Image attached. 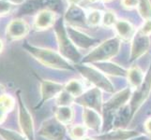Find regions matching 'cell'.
I'll list each match as a JSON object with an SVG mask.
<instances>
[{
  "mask_svg": "<svg viewBox=\"0 0 151 140\" xmlns=\"http://www.w3.org/2000/svg\"><path fill=\"white\" fill-rule=\"evenodd\" d=\"M40 63L55 69L69 70L72 69L71 65L61 54L48 49H40L35 47H29L27 49Z\"/></svg>",
  "mask_w": 151,
  "mask_h": 140,
  "instance_id": "cell-1",
  "label": "cell"
},
{
  "mask_svg": "<svg viewBox=\"0 0 151 140\" xmlns=\"http://www.w3.org/2000/svg\"><path fill=\"white\" fill-rule=\"evenodd\" d=\"M119 48H120V41H119V39L110 38L93 50V51H91L86 56L85 62L108 61L118 53Z\"/></svg>",
  "mask_w": 151,
  "mask_h": 140,
  "instance_id": "cell-2",
  "label": "cell"
},
{
  "mask_svg": "<svg viewBox=\"0 0 151 140\" xmlns=\"http://www.w3.org/2000/svg\"><path fill=\"white\" fill-rule=\"evenodd\" d=\"M79 70L83 77L90 81L91 83L99 89L106 91L108 92H112L114 91V86L108 77L104 75L103 72L100 71V69L93 68L88 66H80Z\"/></svg>",
  "mask_w": 151,
  "mask_h": 140,
  "instance_id": "cell-3",
  "label": "cell"
},
{
  "mask_svg": "<svg viewBox=\"0 0 151 140\" xmlns=\"http://www.w3.org/2000/svg\"><path fill=\"white\" fill-rule=\"evenodd\" d=\"M132 97V89L131 88H126V89H124L120 92H116V95H114L105 104H103L102 110L107 115H110L114 120V116L116 112L119 108L126 106L127 102L131 100Z\"/></svg>",
  "mask_w": 151,
  "mask_h": 140,
  "instance_id": "cell-4",
  "label": "cell"
},
{
  "mask_svg": "<svg viewBox=\"0 0 151 140\" xmlns=\"http://www.w3.org/2000/svg\"><path fill=\"white\" fill-rule=\"evenodd\" d=\"M39 134L48 140H63L66 134V127L55 118H51L42 123Z\"/></svg>",
  "mask_w": 151,
  "mask_h": 140,
  "instance_id": "cell-5",
  "label": "cell"
},
{
  "mask_svg": "<svg viewBox=\"0 0 151 140\" xmlns=\"http://www.w3.org/2000/svg\"><path fill=\"white\" fill-rule=\"evenodd\" d=\"M75 102L80 104L83 107L91 108L98 112L102 111L103 103H102V95L101 90L97 87L86 91L83 95L75 99Z\"/></svg>",
  "mask_w": 151,
  "mask_h": 140,
  "instance_id": "cell-6",
  "label": "cell"
},
{
  "mask_svg": "<svg viewBox=\"0 0 151 140\" xmlns=\"http://www.w3.org/2000/svg\"><path fill=\"white\" fill-rule=\"evenodd\" d=\"M18 109H19V124L24 136L28 140H34V123L32 116L27 107L23 103L21 96L18 95Z\"/></svg>",
  "mask_w": 151,
  "mask_h": 140,
  "instance_id": "cell-7",
  "label": "cell"
},
{
  "mask_svg": "<svg viewBox=\"0 0 151 140\" xmlns=\"http://www.w3.org/2000/svg\"><path fill=\"white\" fill-rule=\"evenodd\" d=\"M151 91V68L148 73L145 77L143 84L138 90H136L135 95H132L131 99V108L132 113H134L138 108L143 105V103L147 100Z\"/></svg>",
  "mask_w": 151,
  "mask_h": 140,
  "instance_id": "cell-8",
  "label": "cell"
},
{
  "mask_svg": "<svg viewBox=\"0 0 151 140\" xmlns=\"http://www.w3.org/2000/svg\"><path fill=\"white\" fill-rule=\"evenodd\" d=\"M150 47V40L148 36H145L139 31L133 37L131 51V59L136 60L147 51Z\"/></svg>",
  "mask_w": 151,
  "mask_h": 140,
  "instance_id": "cell-9",
  "label": "cell"
},
{
  "mask_svg": "<svg viewBox=\"0 0 151 140\" xmlns=\"http://www.w3.org/2000/svg\"><path fill=\"white\" fill-rule=\"evenodd\" d=\"M57 38H58L59 44V51L60 54L67 60L72 62H77L80 59V54L77 51L73 43L70 40L69 38H67L65 35L58 33L57 34Z\"/></svg>",
  "mask_w": 151,
  "mask_h": 140,
  "instance_id": "cell-10",
  "label": "cell"
},
{
  "mask_svg": "<svg viewBox=\"0 0 151 140\" xmlns=\"http://www.w3.org/2000/svg\"><path fill=\"white\" fill-rule=\"evenodd\" d=\"M29 32V25L23 19H14L7 27V36L10 39L24 38Z\"/></svg>",
  "mask_w": 151,
  "mask_h": 140,
  "instance_id": "cell-11",
  "label": "cell"
},
{
  "mask_svg": "<svg viewBox=\"0 0 151 140\" xmlns=\"http://www.w3.org/2000/svg\"><path fill=\"white\" fill-rule=\"evenodd\" d=\"M56 20V14L53 10L45 9L37 13L34 20V25L38 30H46L54 25Z\"/></svg>",
  "mask_w": 151,
  "mask_h": 140,
  "instance_id": "cell-12",
  "label": "cell"
},
{
  "mask_svg": "<svg viewBox=\"0 0 151 140\" xmlns=\"http://www.w3.org/2000/svg\"><path fill=\"white\" fill-rule=\"evenodd\" d=\"M64 91V85L52 80H43L40 85V92L42 102L56 98Z\"/></svg>",
  "mask_w": 151,
  "mask_h": 140,
  "instance_id": "cell-13",
  "label": "cell"
},
{
  "mask_svg": "<svg viewBox=\"0 0 151 140\" xmlns=\"http://www.w3.org/2000/svg\"><path fill=\"white\" fill-rule=\"evenodd\" d=\"M139 136V133L134 130H125L117 128L113 131L98 134L95 136L96 140H131L132 138Z\"/></svg>",
  "mask_w": 151,
  "mask_h": 140,
  "instance_id": "cell-14",
  "label": "cell"
},
{
  "mask_svg": "<svg viewBox=\"0 0 151 140\" xmlns=\"http://www.w3.org/2000/svg\"><path fill=\"white\" fill-rule=\"evenodd\" d=\"M83 122H84V125L91 130L99 131L101 127L102 120L100 112H98L91 108H84V112H83Z\"/></svg>",
  "mask_w": 151,
  "mask_h": 140,
  "instance_id": "cell-15",
  "label": "cell"
},
{
  "mask_svg": "<svg viewBox=\"0 0 151 140\" xmlns=\"http://www.w3.org/2000/svg\"><path fill=\"white\" fill-rule=\"evenodd\" d=\"M114 29L116 31L118 38L123 40L132 39L135 35V30L132 23L126 20H117L114 25Z\"/></svg>",
  "mask_w": 151,
  "mask_h": 140,
  "instance_id": "cell-16",
  "label": "cell"
},
{
  "mask_svg": "<svg viewBox=\"0 0 151 140\" xmlns=\"http://www.w3.org/2000/svg\"><path fill=\"white\" fill-rule=\"evenodd\" d=\"M127 79L131 87L134 90H138L143 84L145 76L141 68L138 66H132L127 71Z\"/></svg>",
  "mask_w": 151,
  "mask_h": 140,
  "instance_id": "cell-17",
  "label": "cell"
},
{
  "mask_svg": "<svg viewBox=\"0 0 151 140\" xmlns=\"http://www.w3.org/2000/svg\"><path fill=\"white\" fill-rule=\"evenodd\" d=\"M69 38H70V39L72 40V43L82 47V48H87L94 42L93 38H88L86 35L75 31L74 29H72V27H70L69 29Z\"/></svg>",
  "mask_w": 151,
  "mask_h": 140,
  "instance_id": "cell-18",
  "label": "cell"
},
{
  "mask_svg": "<svg viewBox=\"0 0 151 140\" xmlns=\"http://www.w3.org/2000/svg\"><path fill=\"white\" fill-rule=\"evenodd\" d=\"M55 118L64 125L70 124L74 118L73 109L70 107H58L55 109Z\"/></svg>",
  "mask_w": 151,
  "mask_h": 140,
  "instance_id": "cell-19",
  "label": "cell"
},
{
  "mask_svg": "<svg viewBox=\"0 0 151 140\" xmlns=\"http://www.w3.org/2000/svg\"><path fill=\"white\" fill-rule=\"evenodd\" d=\"M132 113L131 107L128 106H124L123 107L119 108V109L116 112L114 116V120H113V125L116 127H119L125 125L128 122L131 114Z\"/></svg>",
  "mask_w": 151,
  "mask_h": 140,
  "instance_id": "cell-20",
  "label": "cell"
},
{
  "mask_svg": "<svg viewBox=\"0 0 151 140\" xmlns=\"http://www.w3.org/2000/svg\"><path fill=\"white\" fill-rule=\"evenodd\" d=\"M64 90L76 99L85 92V85L79 80H70L64 86Z\"/></svg>",
  "mask_w": 151,
  "mask_h": 140,
  "instance_id": "cell-21",
  "label": "cell"
},
{
  "mask_svg": "<svg viewBox=\"0 0 151 140\" xmlns=\"http://www.w3.org/2000/svg\"><path fill=\"white\" fill-rule=\"evenodd\" d=\"M103 12L98 9H92L86 15V21L90 26H98L102 23Z\"/></svg>",
  "mask_w": 151,
  "mask_h": 140,
  "instance_id": "cell-22",
  "label": "cell"
},
{
  "mask_svg": "<svg viewBox=\"0 0 151 140\" xmlns=\"http://www.w3.org/2000/svg\"><path fill=\"white\" fill-rule=\"evenodd\" d=\"M137 8L143 19L145 21L151 20V3L149 0H139Z\"/></svg>",
  "mask_w": 151,
  "mask_h": 140,
  "instance_id": "cell-23",
  "label": "cell"
},
{
  "mask_svg": "<svg viewBox=\"0 0 151 140\" xmlns=\"http://www.w3.org/2000/svg\"><path fill=\"white\" fill-rule=\"evenodd\" d=\"M87 133V128L85 125H81V124H77L71 128L70 136L73 140H83Z\"/></svg>",
  "mask_w": 151,
  "mask_h": 140,
  "instance_id": "cell-24",
  "label": "cell"
},
{
  "mask_svg": "<svg viewBox=\"0 0 151 140\" xmlns=\"http://www.w3.org/2000/svg\"><path fill=\"white\" fill-rule=\"evenodd\" d=\"M56 102L58 107H70L71 104L75 102V98L64 90L56 97Z\"/></svg>",
  "mask_w": 151,
  "mask_h": 140,
  "instance_id": "cell-25",
  "label": "cell"
},
{
  "mask_svg": "<svg viewBox=\"0 0 151 140\" xmlns=\"http://www.w3.org/2000/svg\"><path fill=\"white\" fill-rule=\"evenodd\" d=\"M0 136L5 140H28L23 134L12 130H8V129L0 128Z\"/></svg>",
  "mask_w": 151,
  "mask_h": 140,
  "instance_id": "cell-26",
  "label": "cell"
},
{
  "mask_svg": "<svg viewBox=\"0 0 151 140\" xmlns=\"http://www.w3.org/2000/svg\"><path fill=\"white\" fill-rule=\"evenodd\" d=\"M0 107L7 112L12 111L15 107V99L9 95H2L0 96Z\"/></svg>",
  "mask_w": 151,
  "mask_h": 140,
  "instance_id": "cell-27",
  "label": "cell"
},
{
  "mask_svg": "<svg viewBox=\"0 0 151 140\" xmlns=\"http://www.w3.org/2000/svg\"><path fill=\"white\" fill-rule=\"evenodd\" d=\"M117 22L116 15L112 10H107V11L103 12L102 17V24L106 27H112L114 26Z\"/></svg>",
  "mask_w": 151,
  "mask_h": 140,
  "instance_id": "cell-28",
  "label": "cell"
},
{
  "mask_svg": "<svg viewBox=\"0 0 151 140\" xmlns=\"http://www.w3.org/2000/svg\"><path fill=\"white\" fill-rule=\"evenodd\" d=\"M67 16L70 20H81L84 17V12L81 10L79 6H70V9L67 12Z\"/></svg>",
  "mask_w": 151,
  "mask_h": 140,
  "instance_id": "cell-29",
  "label": "cell"
},
{
  "mask_svg": "<svg viewBox=\"0 0 151 140\" xmlns=\"http://www.w3.org/2000/svg\"><path fill=\"white\" fill-rule=\"evenodd\" d=\"M10 9H12V4L9 1L0 0V15L8 14L10 11Z\"/></svg>",
  "mask_w": 151,
  "mask_h": 140,
  "instance_id": "cell-30",
  "label": "cell"
},
{
  "mask_svg": "<svg viewBox=\"0 0 151 140\" xmlns=\"http://www.w3.org/2000/svg\"><path fill=\"white\" fill-rule=\"evenodd\" d=\"M138 4H139V0H121V5L127 9L137 8Z\"/></svg>",
  "mask_w": 151,
  "mask_h": 140,
  "instance_id": "cell-31",
  "label": "cell"
},
{
  "mask_svg": "<svg viewBox=\"0 0 151 140\" xmlns=\"http://www.w3.org/2000/svg\"><path fill=\"white\" fill-rule=\"evenodd\" d=\"M140 32L149 37V35L151 34V20L145 21V23L143 24L142 28L140 29Z\"/></svg>",
  "mask_w": 151,
  "mask_h": 140,
  "instance_id": "cell-32",
  "label": "cell"
},
{
  "mask_svg": "<svg viewBox=\"0 0 151 140\" xmlns=\"http://www.w3.org/2000/svg\"><path fill=\"white\" fill-rule=\"evenodd\" d=\"M7 113L8 112L6 110H4L3 108L0 107V124L5 121V119L7 117Z\"/></svg>",
  "mask_w": 151,
  "mask_h": 140,
  "instance_id": "cell-33",
  "label": "cell"
},
{
  "mask_svg": "<svg viewBox=\"0 0 151 140\" xmlns=\"http://www.w3.org/2000/svg\"><path fill=\"white\" fill-rule=\"evenodd\" d=\"M67 1L70 6H79L84 0H67Z\"/></svg>",
  "mask_w": 151,
  "mask_h": 140,
  "instance_id": "cell-34",
  "label": "cell"
},
{
  "mask_svg": "<svg viewBox=\"0 0 151 140\" xmlns=\"http://www.w3.org/2000/svg\"><path fill=\"white\" fill-rule=\"evenodd\" d=\"M145 130H147V132L149 133V134H151V118L148 119V120L145 122Z\"/></svg>",
  "mask_w": 151,
  "mask_h": 140,
  "instance_id": "cell-35",
  "label": "cell"
},
{
  "mask_svg": "<svg viewBox=\"0 0 151 140\" xmlns=\"http://www.w3.org/2000/svg\"><path fill=\"white\" fill-rule=\"evenodd\" d=\"M131 140H150L149 138H147L145 136H135L133 138H132Z\"/></svg>",
  "mask_w": 151,
  "mask_h": 140,
  "instance_id": "cell-36",
  "label": "cell"
},
{
  "mask_svg": "<svg viewBox=\"0 0 151 140\" xmlns=\"http://www.w3.org/2000/svg\"><path fill=\"white\" fill-rule=\"evenodd\" d=\"M8 1L10 4H14V5H19V4H22L24 0H8Z\"/></svg>",
  "mask_w": 151,
  "mask_h": 140,
  "instance_id": "cell-37",
  "label": "cell"
},
{
  "mask_svg": "<svg viewBox=\"0 0 151 140\" xmlns=\"http://www.w3.org/2000/svg\"><path fill=\"white\" fill-rule=\"evenodd\" d=\"M4 90H5L4 87L2 85H0V96H1L2 95H4V93H3L4 92Z\"/></svg>",
  "mask_w": 151,
  "mask_h": 140,
  "instance_id": "cell-38",
  "label": "cell"
},
{
  "mask_svg": "<svg viewBox=\"0 0 151 140\" xmlns=\"http://www.w3.org/2000/svg\"><path fill=\"white\" fill-rule=\"evenodd\" d=\"M2 49H3V42H2V40L0 39V53H1Z\"/></svg>",
  "mask_w": 151,
  "mask_h": 140,
  "instance_id": "cell-39",
  "label": "cell"
},
{
  "mask_svg": "<svg viewBox=\"0 0 151 140\" xmlns=\"http://www.w3.org/2000/svg\"><path fill=\"white\" fill-rule=\"evenodd\" d=\"M83 140H95L94 138H92V137H85Z\"/></svg>",
  "mask_w": 151,
  "mask_h": 140,
  "instance_id": "cell-40",
  "label": "cell"
},
{
  "mask_svg": "<svg viewBox=\"0 0 151 140\" xmlns=\"http://www.w3.org/2000/svg\"><path fill=\"white\" fill-rule=\"evenodd\" d=\"M89 2H91V3H96V2H98V1H100V0H88Z\"/></svg>",
  "mask_w": 151,
  "mask_h": 140,
  "instance_id": "cell-41",
  "label": "cell"
},
{
  "mask_svg": "<svg viewBox=\"0 0 151 140\" xmlns=\"http://www.w3.org/2000/svg\"><path fill=\"white\" fill-rule=\"evenodd\" d=\"M102 1H104V2H109V1H111V0H102Z\"/></svg>",
  "mask_w": 151,
  "mask_h": 140,
  "instance_id": "cell-42",
  "label": "cell"
}]
</instances>
